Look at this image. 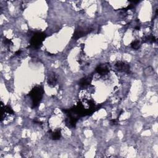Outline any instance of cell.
<instances>
[{
	"mask_svg": "<svg viewBox=\"0 0 158 158\" xmlns=\"http://www.w3.org/2000/svg\"><path fill=\"white\" fill-rule=\"evenodd\" d=\"M50 134H51V138L53 140H57L59 139L61 136V132L60 129L56 130L55 131H51L50 130Z\"/></svg>",
	"mask_w": 158,
	"mask_h": 158,
	"instance_id": "obj_8",
	"label": "cell"
},
{
	"mask_svg": "<svg viewBox=\"0 0 158 158\" xmlns=\"http://www.w3.org/2000/svg\"><path fill=\"white\" fill-rule=\"evenodd\" d=\"M91 29L89 28H79L78 29H76V30L75 31L73 35V38L75 39H78L86 35H87L88 33H89L90 32Z\"/></svg>",
	"mask_w": 158,
	"mask_h": 158,
	"instance_id": "obj_3",
	"label": "cell"
},
{
	"mask_svg": "<svg viewBox=\"0 0 158 158\" xmlns=\"http://www.w3.org/2000/svg\"><path fill=\"white\" fill-rule=\"evenodd\" d=\"M47 82H48V84L50 86H56V85L57 83V78H56V75L54 73H50L48 75V79H47Z\"/></svg>",
	"mask_w": 158,
	"mask_h": 158,
	"instance_id": "obj_7",
	"label": "cell"
},
{
	"mask_svg": "<svg viewBox=\"0 0 158 158\" xmlns=\"http://www.w3.org/2000/svg\"><path fill=\"white\" fill-rule=\"evenodd\" d=\"M14 115V112L12 109V108L9 106H4V107H2V117L1 121L3 119H5L7 117L12 116Z\"/></svg>",
	"mask_w": 158,
	"mask_h": 158,
	"instance_id": "obj_5",
	"label": "cell"
},
{
	"mask_svg": "<svg viewBox=\"0 0 158 158\" xmlns=\"http://www.w3.org/2000/svg\"><path fill=\"white\" fill-rule=\"evenodd\" d=\"M115 66L117 68V69L119 71L124 72L126 73L130 72V65L128 64L125 62H122V61L117 62L115 64Z\"/></svg>",
	"mask_w": 158,
	"mask_h": 158,
	"instance_id": "obj_4",
	"label": "cell"
},
{
	"mask_svg": "<svg viewBox=\"0 0 158 158\" xmlns=\"http://www.w3.org/2000/svg\"><path fill=\"white\" fill-rule=\"evenodd\" d=\"M131 45L132 48H133V49H138L140 47V45H141V44H140L139 41L138 40H136L133 41L131 43Z\"/></svg>",
	"mask_w": 158,
	"mask_h": 158,
	"instance_id": "obj_10",
	"label": "cell"
},
{
	"mask_svg": "<svg viewBox=\"0 0 158 158\" xmlns=\"http://www.w3.org/2000/svg\"><path fill=\"white\" fill-rule=\"evenodd\" d=\"M91 77L89 76L83 78H82L80 81V85L82 86H86L88 85H89L91 83Z\"/></svg>",
	"mask_w": 158,
	"mask_h": 158,
	"instance_id": "obj_9",
	"label": "cell"
},
{
	"mask_svg": "<svg viewBox=\"0 0 158 158\" xmlns=\"http://www.w3.org/2000/svg\"><path fill=\"white\" fill-rule=\"evenodd\" d=\"M96 72L100 75L104 76L109 73V66L107 64H101L96 67Z\"/></svg>",
	"mask_w": 158,
	"mask_h": 158,
	"instance_id": "obj_6",
	"label": "cell"
},
{
	"mask_svg": "<svg viewBox=\"0 0 158 158\" xmlns=\"http://www.w3.org/2000/svg\"><path fill=\"white\" fill-rule=\"evenodd\" d=\"M46 35L43 33H36L33 35L30 40V45L34 48H39L43 41L44 40Z\"/></svg>",
	"mask_w": 158,
	"mask_h": 158,
	"instance_id": "obj_2",
	"label": "cell"
},
{
	"mask_svg": "<svg viewBox=\"0 0 158 158\" xmlns=\"http://www.w3.org/2000/svg\"><path fill=\"white\" fill-rule=\"evenodd\" d=\"M44 93L43 88L41 86H36L30 91L28 96H30L31 101H32V107H36L42 98Z\"/></svg>",
	"mask_w": 158,
	"mask_h": 158,
	"instance_id": "obj_1",
	"label": "cell"
},
{
	"mask_svg": "<svg viewBox=\"0 0 158 158\" xmlns=\"http://www.w3.org/2000/svg\"><path fill=\"white\" fill-rule=\"evenodd\" d=\"M21 52H22V51H21V50H18V51H17L15 52V54L16 56H19V55H20V54H21Z\"/></svg>",
	"mask_w": 158,
	"mask_h": 158,
	"instance_id": "obj_11",
	"label": "cell"
}]
</instances>
